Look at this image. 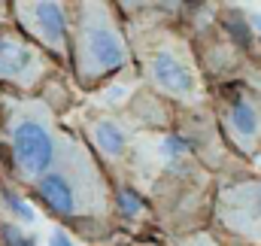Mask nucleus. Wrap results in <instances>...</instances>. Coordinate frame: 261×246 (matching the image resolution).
Segmentation results:
<instances>
[{
  "label": "nucleus",
  "instance_id": "ddd939ff",
  "mask_svg": "<svg viewBox=\"0 0 261 246\" xmlns=\"http://www.w3.org/2000/svg\"><path fill=\"white\" fill-rule=\"evenodd\" d=\"M0 237L6 246H34V240L28 234H21L15 225H0Z\"/></svg>",
  "mask_w": 261,
  "mask_h": 246
},
{
  "label": "nucleus",
  "instance_id": "20e7f679",
  "mask_svg": "<svg viewBox=\"0 0 261 246\" xmlns=\"http://www.w3.org/2000/svg\"><path fill=\"white\" fill-rule=\"evenodd\" d=\"M216 219L243 243L261 246V177L222 185L216 194Z\"/></svg>",
  "mask_w": 261,
  "mask_h": 246
},
{
  "label": "nucleus",
  "instance_id": "0eeeda50",
  "mask_svg": "<svg viewBox=\"0 0 261 246\" xmlns=\"http://www.w3.org/2000/svg\"><path fill=\"white\" fill-rule=\"evenodd\" d=\"M46 55L28 37L15 31H0V82L31 91L46 76Z\"/></svg>",
  "mask_w": 261,
  "mask_h": 246
},
{
  "label": "nucleus",
  "instance_id": "f8f14e48",
  "mask_svg": "<svg viewBox=\"0 0 261 246\" xmlns=\"http://www.w3.org/2000/svg\"><path fill=\"white\" fill-rule=\"evenodd\" d=\"M3 201L9 204V210H12L21 222H34V219H37V213H34V210H31V207H28V204L12 191V188H3Z\"/></svg>",
  "mask_w": 261,
  "mask_h": 246
},
{
  "label": "nucleus",
  "instance_id": "1a4fd4ad",
  "mask_svg": "<svg viewBox=\"0 0 261 246\" xmlns=\"http://www.w3.org/2000/svg\"><path fill=\"white\" fill-rule=\"evenodd\" d=\"M91 140H94V146L103 155L119 158V155H125L130 137H128V131L122 128V122H116V119H97V122L91 125Z\"/></svg>",
  "mask_w": 261,
  "mask_h": 246
},
{
  "label": "nucleus",
  "instance_id": "9b49d317",
  "mask_svg": "<svg viewBox=\"0 0 261 246\" xmlns=\"http://www.w3.org/2000/svg\"><path fill=\"white\" fill-rule=\"evenodd\" d=\"M113 204H116L125 216H140V210H143V201H140V194H137L134 188H119Z\"/></svg>",
  "mask_w": 261,
  "mask_h": 246
},
{
  "label": "nucleus",
  "instance_id": "7ed1b4c3",
  "mask_svg": "<svg viewBox=\"0 0 261 246\" xmlns=\"http://www.w3.org/2000/svg\"><path fill=\"white\" fill-rule=\"evenodd\" d=\"M9 149H12V167L24 183L43 180L61 152V140L55 134L52 113L46 104L31 101L18 104L9 119Z\"/></svg>",
  "mask_w": 261,
  "mask_h": 246
},
{
  "label": "nucleus",
  "instance_id": "423d86ee",
  "mask_svg": "<svg viewBox=\"0 0 261 246\" xmlns=\"http://www.w3.org/2000/svg\"><path fill=\"white\" fill-rule=\"evenodd\" d=\"M12 9L34 46L46 49L58 61L70 58V15L64 3H15Z\"/></svg>",
  "mask_w": 261,
  "mask_h": 246
},
{
  "label": "nucleus",
  "instance_id": "4468645a",
  "mask_svg": "<svg viewBox=\"0 0 261 246\" xmlns=\"http://www.w3.org/2000/svg\"><path fill=\"white\" fill-rule=\"evenodd\" d=\"M46 246H79V243L67 234L64 228H52V231H49V237H46Z\"/></svg>",
  "mask_w": 261,
  "mask_h": 246
},
{
  "label": "nucleus",
  "instance_id": "2eb2a0df",
  "mask_svg": "<svg viewBox=\"0 0 261 246\" xmlns=\"http://www.w3.org/2000/svg\"><path fill=\"white\" fill-rule=\"evenodd\" d=\"M249 21H252V28L261 34V12H252V15H249Z\"/></svg>",
  "mask_w": 261,
  "mask_h": 246
},
{
  "label": "nucleus",
  "instance_id": "39448f33",
  "mask_svg": "<svg viewBox=\"0 0 261 246\" xmlns=\"http://www.w3.org/2000/svg\"><path fill=\"white\" fill-rule=\"evenodd\" d=\"M219 119L225 128V137L237 146L243 155H255L261 146V104L249 91V85H225Z\"/></svg>",
  "mask_w": 261,
  "mask_h": 246
},
{
  "label": "nucleus",
  "instance_id": "f03ea898",
  "mask_svg": "<svg viewBox=\"0 0 261 246\" xmlns=\"http://www.w3.org/2000/svg\"><path fill=\"white\" fill-rule=\"evenodd\" d=\"M107 3H79L76 31L70 40V61L82 88L97 85L103 76L128 64V43L110 15Z\"/></svg>",
  "mask_w": 261,
  "mask_h": 246
},
{
  "label": "nucleus",
  "instance_id": "f257e3e1",
  "mask_svg": "<svg viewBox=\"0 0 261 246\" xmlns=\"http://www.w3.org/2000/svg\"><path fill=\"white\" fill-rule=\"evenodd\" d=\"M37 201L58 219H82V216H107L116 194L97 164V158L79 143L64 140L55 167L34 183Z\"/></svg>",
  "mask_w": 261,
  "mask_h": 246
},
{
  "label": "nucleus",
  "instance_id": "9d476101",
  "mask_svg": "<svg viewBox=\"0 0 261 246\" xmlns=\"http://www.w3.org/2000/svg\"><path fill=\"white\" fill-rule=\"evenodd\" d=\"M189 143L179 137V134H167L164 140H161V146H158V152H161V158H167V161H179L182 155H189Z\"/></svg>",
  "mask_w": 261,
  "mask_h": 246
},
{
  "label": "nucleus",
  "instance_id": "6e6552de",
  "mask_svg": "<svg viewBox=\"0 0 261 246\" xmlns=\"http://www.w3.org/2000/svg\"><path fill=\"white\" fill-rule=\"evenodd\" d=\"M146 73H149L152 85L161 88L170 97H179V101H195L197 97V79H195L192 64L170 46H158L149 55Z\"/></svg>",
  "mask_w": 261,
  "mask_h": 246
}]
</instances>
